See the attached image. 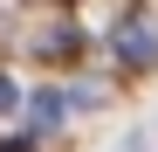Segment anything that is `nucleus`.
<instances>
[{
	"label": "nucleus",
	"instance_id": "nucleus-2",
	"mask_svg": "<svg viewBox=\"0 0 158 152\" xmlns=\"http://www.w3.org/2000/svg\"><path fill=\"white\" fill-rule=\"evenodd\" d=\"M35 56L41 62H76V56H83V35H76L69 21H48V28L35 35Z\"/></svg>",
	"mask_w": 158,
	"mask_h": 152
},
{
	"label": "nucleus",
	"instance_id": "nucleus-3",
	"mask_svg": "<svg viewBox=\"0 0 158 152\" xmlns=\"http://www.w3.org/2000/svg\"><path fill=\"white\" fill-rule=\"evenodd\" d=\"M62 111H69V97H62V90H35V97H28L35 138H48V132H55V124H62Z\"/></svg>",
	"mask_w": 158,
	"mask_h": 152
},
{
	"label": "nucleus",
	"instance_id": "nucleus-5",
	"mask_svg": "<svg viewBox=\"0 0 158 152\" xmlns=\"http://www.w3.org/2000/svg\"><path fill=\"white\" fill-rule=\"evenodd\" d=\"M0 152H7V145H0Z\"/></svg>",
	"mask_w": 158,
	"mask_h": 152
},
{
	"label": "nucleus",
	"instance_id": "nucleus-4",
	"mask_svg": "<svg viewBox=\"0 0 158 152\" xmlns=\"http://www.w3.org/2000/svg\"><path fill=\"white\" fill-rule=\"evenodd\" d=\"M14 104H21V90L7 83V76H0V111H14Z\"/></svg>",
	"mask_w": 158,
	"mask_h": 152
},
{
	"label": "nucleus",
	"instance_id": "nucleus-1",
	"mask_svg": "<svg viewBox=\"0 0 158 152\" xmlns=\"http://www.w3.org/2000/svg\"><path fill=\"white\" fill-rule=\"evenodd\" d=\"M110 48H117V62H124V69H158V28H151V14H144V7L117 14Z\"/></svg>",
	"mask_w": 158,
	"mask_h": 152
}]
</instances>
